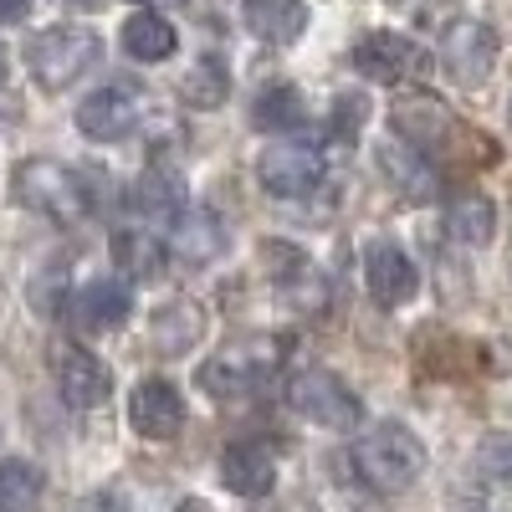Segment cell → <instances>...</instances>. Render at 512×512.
Listing matches in <instances>:
<instances>
[{"label":"cell","mask_w":512,"mask_h":512,"mask_svg":"<svg viewBox=\"0 0 512 512\" xmlns=\"http://www.w3.org/2000/svg\"><path fill=\"white\" fill-rule=\"evenodd\" d=\"M354 472L369 492H405L425 472V446L410 425L379 420L374 431L354 441Z\"/></svg>","instance_id":"1"},{"label":"cell","mask_w":512,"mask_h":512,"mask_svg":"<svg viewBox=\"0 0 512 512\" xmlns=\"http://www.w3.org/2000/svg\"><path fill=\"white\" fill-rule=\"evenodd\" d=\"M282 354H287V338L282 333H241V338H231L216 359H205L200 390L216 395V400H241V395L256 390V384H267L277 374Z\"/></svg>","instance_id":"2"},{"label":"cell","mask_w":512,"mask_h":512,"mask_svg":"<svg viewBox=\"0 0 512 512\" xmlns=\"http://www.w3.org/2000/svg\"><path fill=\"white\" fill-rule=\"evenodd\" d=\"M16 200L26 210H36V216H47L57 226H77L93 216V190L88 180L77 175V169L57 164V159H26L16 169Z\"/></svg>","instance_id":"3"},{"label":"cell","mask_w":512,"mask_h":512,"mask_svg":"<svg viewBox=\"0 0 512 512\" xmlns=\"http://www.w3.org/2000/svg\"><path fill=\"white\" fill-rule=\"evenodd\" d=\"M103 62V36L88 26H47L36 31V41L26 47V67L47 93H62L82 72H93Z\"/></svg>","instance_id":"4"},{"label":"cell","mask_w":512,"mask_h":512,"mask_svg":"<svg viewBox=\"0 0 512 512\" xmlns=\"http://www.w3.org/2000/svg\"><path fill=\"white\" fill-rule=\"evenodd\" d=\"M390 128H395V139L415 144L420 154H446L451 144H466V149H487L492 139L482 134H466V128L456 123V113L436 98V93H405L395 108H390Z\"/></svg>","instance_id":"5"},{"label":"cell","mask_w":512,"mask_h":512,"mask_svg":"<svg viewBox=\"0 0 512 512\" xmlns=\"http://www.w3.org/2000/svg\"><path fill=\"white\" fill-rule=\"evenodd\" d=\"M287 405L303 420H313V425H328V431H349V425H359V395L328 369L292 374L287 379Z\"/></svg>","instance_id":"6"},{"label":"cell","mask_w":512,"mask_h":512,"mask_svg":"<svg viewBox=\"0 0 512 512\" xmlns=\"http://www.w3.org/2000/svg\"><path fill=\"white\" fill-rule=\"evenodd\" d=\"M262 267H267V282L282 292L287 308L308 313V318H323V313H328V282H323V272H318L297 246L267 241V246H262Z\"/></svg>","instance_id":"7"},{"label":"cell","mask_w":512,"mask_h":512,"mask_svg":"<svg viewBox=\"0 0 512 512\" xmlns=\"http://www.w3.org/2000/svg\"><path fill=\"white\" fill-rule=\"evenodd\" d=\"M144 123V98L139 88H128V82H108V88L88 93L77 108V128L88 134L93 144H123L134 139Z\"/></svg>","instance_id":"8"},{"label":"cell","mask_w":512,"mask_h":512,"mask_svg":"<svg viewBox=\"0 0 512 512\" xmlns=\"http://www.w3.org/2000/svg\"><path fill=\"white\" fill-rule=\"evenodd\" d=\"M441 67L461 82V88H477L492 77L497 67V31L487 21H451L441 36Z\"/></svg>","instance_id":"9"},{"label":"cell","mask_w":512,"mask_h":512,"mask_svg":"<svg viewBox=\"0 0 512 512\" xmlns=\"http://www.w3.org/2000/svg\"><path fill=\"white\" fill-rule=\"evenodd\" d=\"M364 282H369V297L379 308H400V303H410V297L420 292L415 262L405 256V246L390 241V236H374L364 246Z\"/></svg>","instance_id":"10"},{"label":"cell","mask_w":512,"mask_h":512,"mask_svg":"<svg viewBox=\"0 0 512 512\" xmlns=\"http://www.w3.org/2000/svg\"><path fill=\"white\" fill-rule=\"evenodd\" d=\"M52 379H57V390L72 410H93L113 390L108 364L98 354H88L82 344H52Z\"/></svg>","instance_id":"11"},{"label":"cell","mask_w":512,"mask_h":512,"mask_svg":"<svg viewBox=\"0 0 512 512\" xmlns=\"http://www.w3.org/2000/svg\"><path fill=\"white\" fill-rule=\"evenodd\" d=\"M425 62H431V52L415 47V41L400 36V31H369L354 47V67L369 82H405V77L425 72Z\"/></svg>","instance_id":"12"},{"label":"cell","mask_w":512,"mask_h":512,"mask_svg":"<svg viewBox=\"0 0 512 512\" xmlns=\"http://www.w3.org/2000/svg\"><path fill=\"white\" fill-rule=\"evenodd\" d=\"M256 180H262V190L277 195V200H297V195L318 190V180H323V154L297 149V144L267 149L262 159H256Z\"/></svg>","instance_id":"13"},{"label":"cell","mask_w":512,"mask_h":512,"mask_svg":"<svg viewBox=\"0 0 512 512\" xmlns=\"http://www.w3.org/2000/svg\"><path fill=\"white\" fill-rule=\"evenodd\" d=\"M128 425L144 436V441H175L180 425H185V400L169 379H144L134 400H128Z\"/></svg>","instance_id":"14"},{"label":"cell","mask_w":512,"mask_h":512,"mask_svg":"<svg viewBox=\"0 0 512 512\" xmlns=\"http://www.w3.org/2000/svg\"><path fill=\"white\" fill-rule=\"evenodd\" d=\"M67 313H72L77 333H113L128 313H134V292H128L118 277H98L72 297Z\"/></svg>","instance_id":"15"},{"label":"cell","mask_w":512,"mask_h":512,"mask_svg":"<svg viewBox=\"0 0 512 512\" xmlns=\"http://www.w3.org/2000/svg\"><path fill=\"white\" fill-rule=\"evenodd\" d=\"M221 482L236 497H267L277 482V456L262 441H231L221 456Z\"/></svg>","instance_id":"16"},{"label":"cell","mask_w":512,"mask_h":512,"mask_svg":"<svg viewBox=\"0 0 512 512\" xmlns=\"http://www.w3.org/2000/svg\"><path fill=\"white\" fill-rule=\"evenodd\" d=\"M379 164H384V175H390V180L400 185V195H405V200H431V195L441 190V175H436L431 154H420V149H415V144H405V139L384 144Z\"/></svg>","instance_id":"17"},{"label":"cell","mask_w":512,"mask_h":512,"mask_svg":"<svg viewBox=\"0 0 512 512\" xmlns=\"http://www.w3.org/2000/svg\"><path fill=\"white\" fill-rule=\"evenodd\" d=\"M241 16H246V31L272 41V47H287V41H297L308 31V6L303 0H246Z\"/></svg>","instance_id":"18"},{"label":"cell","mask_w":512,"mask_h":512,"mask_svg":"<svg viewBox=\"0 0 512 512\" xmlns=\"http://www.w3.org/2000/svg\"><path fill=\"white\" fill-rule=\"evenodd\" d=\"M149 333H154V349L159 354H185L200 344V333H205V313L200 303H190V297H175V303H164L154 318H149Z\"/></svg>","instance_id":"19"},{"label":"cell","mask_w":512,"mask_h":512,"mask_svg":"<svg viewBox=\"0 0 512 512\" xmlns=\"http://www.w3.org/2000/svg\"><path fill=\"white\" fill-rule=\"evenodd\" d=\"M226 246V226L216 210H185V216L175 221V256L185 267H205V262H216Z\"/></svg>","instance_id":"20"},{"label":"cell","mask_w":512,"mask_h":512,"mask_svg":"<svg viewBox=\"0 0 512 512\" xmlns=\"http://www.w3.org/2000/svg\"><path fill=\"white\" fill-rule=\"evenodd\" d=\"M446 231H451L461 246H487L492 231H497V205H492L482 190L451 195V205H446Z\"/></svg>","instance_id":"21"},{"label":"cell","mask_w":512,"mask_h":512,"mask_svg":"<svg viewBox=\"0 0 512 512\" xmlns=\"http://www.w3.org/2000/svg\"><path fill=\"white\" fill-rule=\"evenodd\" d=\"M175 47H180V36L159 11H134L123 21V52L134 62H164V57H175Z\"/></svg>","instance_id":"22"},{"label":"cell","mask_w":512,"mask_h":512,"mask_svg":"<svg viewBox=\"0 0 512 512\" xmlns=\"http://www.w3.org/2000/svg\"><path fill=\"white\" fill-rule=\"evenodd\" d=\"M251 123L267 128V134H287V128H303L308 123V103H303V93H297V88H287V82H272V88L256 93Z\"/></svg>","instance_id":"23"},{"label":"cell","mask_w":512,"mask_h":512,"mask_svg":"<svg viewBox=\"0 0 512 512\" xmlns=\"http://www.w3.org/2000/svg\"><path fill=\"white\" fill-rule=\"evenodd\" d=\"M113 262H118L123 277H134V282H159L164 277V246L149 231H118L113 236Z\"/></svg>","instance_id":"24"},{"label":"cell","mask_w":512,"mask_h":512,"mask_svg":"<svg viewBox=\"0 0 512 512\" xmlns=\"http://www.w3.org/2000/svg\"><path fill=\"white\" fill-rule=\"evenodd\" d=\"M41 487H47V477H41L36 461H21V456L0 461V512H26V507H36Z\"/></svg>","instance_id":"25"},{"label":"cell","mask_w":512,"mask_h":512,"mask_svg":"<svg viewBox=\"0 0 512 512\" xmlns=\"http://www.w3.org/2000/svg\"><path fill=\"white\" fill-rule=\"evenodd\" d=\"M226 93H231V77H226L221 62H210V57L195 62V67L180 77V98H185L190 108H221Z\"/></svg>","instance_id":"26"},{"label":"cell","mask_w":512,"mask_h":512,"mask_svg":"<svg viewBox=\"0 0 512 512\" xmlns=\"http://www.w3.org/2000/svg\"><path fill=\"white\" fill-rule=\"evenodd\" d=\"M139 205L180 221V216H185V185H180L175 169H149V175L139 180Z\"/></svg>","instance_id":"27"},{"label":"cell","mask_w":512,"mask_h":512,"mask_svg":"<svg viewBox=\"0 0 512 512\" xmlns=\"http://www.w3.org/2000/svg\"><path fill=\"white\" fill-rule=\"evenodd\" d=\"M477 466L487 477H512V436H487L477 446Z\"/></svg>","instance_id":"28"},{"label":"cell","mask_w":512,"mask_h":512,"mask_svg":"<svg viewBox=\"0 0 512 512\" xmlns=\"http://www.w3.org/2000/svg\"><path fill=\"white\" fill-rule=\"evenodd\" d=\"M364 113H369V103H364L359 93H344V98L333 103V128H338L344 139H354L359 128H364Z\"/></svg>","instance_id":"29"},{"label":"cell","mask_w":512,"mask_h":512,"mask_svg":"<svg viewBox=\"0 0 512 512\" xmlns=\"http://www.w3.org/2000/svg\"><path fill=\"white\" fill-rule=\"evenodd\" d=\"M31 16V0H0V26H21Z\"/></svg>","instance_id":"30"},{"label":"cell","mask_w":512,"mask_h":512,"mask_svg":"<svg viewBox=\"0 0 512 512\" xmlns=\"http://www.w3.org/2000/svg\"><path fill=\"white\" fill-rule=\"evenodd\" d=\"M6 77H11V57H6V47H0V88H6Z\"/></svg>","instance_id":"31"},{"label":"cell","mask_w":512,"mask_h":512,"mask_svg":"<svg viewBox=\"0 0 512 512\" xmlns=\"http://www.w3.org/2000/svg\"><path fill=\"white\" fill-rule=\"evenodd\" d=\"M139 6H144V11H154V6H169V0H139Z\"/></svg>","instance_id":"32"},{"label":"cell","mask_w":512,"mask_h":512,"mask_svg":"<svg viewBox=\"0 0 512 512\" xmlns=\"http://www.w3.org/2000/svg\"><path fill=\"white\" fill-rule=\"evenodd\" d=\"M175 512H205V507H200V502H185V507H175Z\"/></svg>","instance_id":"33"}]
</instances>
